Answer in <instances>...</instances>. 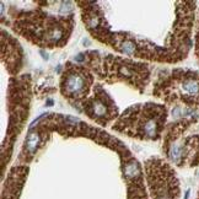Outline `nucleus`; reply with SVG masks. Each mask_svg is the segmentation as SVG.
Wrapping results in <instances>:
<instances>
[{
  "label": "nucleus",
  "instance_id": "obj_1",
  "mask_svg": "<svg viewBox=\"0 0 199 199\" xmlns=\"http://www.w3.org/2000/svg\"><path fill=\"white\" fill-rule=\"evenodd\" d=\"M148 180L155 199H178V182L175 177V172H172L166 165L164 172L162 166L155 167V173L148 169Z\"/></svg>",
  "mask_w": 199,
  "mask_h": 199
},
{
  "label": "nucleus",
  "instance_id": "obj_2",
  "mask_svg": "<svg viewBox=\"0 0 199 199\" xmlns=\"http://www.w3.org/2000/svg\"><path fill=\"white\" fill-rule=\"evenodd\" d=\"M85 81L84 78L80 74H70L67 78L65 81V89H67V94L68 95H75L79 91H81L84 89Z\"/></svg>",
  "mask_w": 199,
  "mask_h": 199
},
{
  "label": "nucleus",
  "instance_id": "obj_3",
  "mask_svg": "<svg viewBox=\"0 0 199 199\" xmlns=\"http://www.w3.org/2000/svg\"><path fill=\"white\" fill-rule=\"evenodd\" d=\"M182 91L189 96H198L199 95V81L193 78H187L181 84Z\"/></svg>",
  "mask_w": 199,
  "mask_h": 199
},
{
  "label": "nucleus",
  "instance_id": "obj_4",
  "mask_svg": "<svg viewBox=\"0 0 199 199\" xmlns=\"http://www.w3.org/2000/svg\"><path fill=\"white\" fill-rule=\"evenodd\" d=\"M91 110H92V113L95 114L96 117H105L106 114H107V106L103 103V101L102 100H95L94 102H92V105H91Z\"/></svg>",
  "mask_w": 199,
  "mask_h": 199
},
{
  "label": "nucleus",
  "instance_id": "obj_5",
  "mask_svg": "<svg viewBox=\"0 0 199 199\" xmlns=\"http://www.w3.org/2000/svg\"><path fill=\"white\" fill-rule=\"evenodd\" d=\"M40 142V137L36 134V133H31L29 137H27V140H26V146H27V150H29L31 154H33L36 151V148H37V144Z\"/></svg>",
  "mask_w": 199,
  "mask_h": 199
},
{
  "label": "nucleus",
  "instance_id": "obj_6",
  "mask_svg": "<svg viewBox=\"0 0 199 199\" xmlns=\"http://www.w3.org/2000/svg\"><path fill=\"white\" fill-rule=\"evenodd\" d=\"M188 197H189V189L186 192V196H185V199H188Z\"/></svg>",
  "mask_w": 199,
  "mask_h": 199
},
{
  "label": "nucleus",
  "instance_id": "obj_7",
  "mask_svg": "<svg viewBox=\"0 0 199 199\" xmlns=\"http://www.w3.org/2000/svg\"><path fill=\"white\" fill-rule=\"evenodd\" d=\"M198 199H199V194H198Z\"/></svg>",
  "mask_w": 199,
  "mask_h": 199
}]
</instances>
